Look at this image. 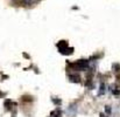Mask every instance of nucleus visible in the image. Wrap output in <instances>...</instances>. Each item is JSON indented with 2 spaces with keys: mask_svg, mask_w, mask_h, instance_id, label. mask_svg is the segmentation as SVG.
I'll return each mask as SVG.
<instances>
[]
</instances>
